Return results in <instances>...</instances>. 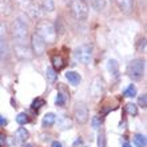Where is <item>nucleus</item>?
Masks as SVG:
<instances>
[{"label":"nucleus","instance_id":"1","mask_svg":"<svg viewBox=\"0 0 147 147\" xmlns=\"http://www.w3.org/2000/svg\"><path fill=\"white\" fill-rule=\"evenodd\" d=\"M11 36H12V40H13L15 47H26L27 46L28 24L26 23L22 18H18V19L12 23Z\"/></svg>","mask_w":147,"mask_h":147},{"label":"nucleus","instance_id":"2","mask_svg":"<svg viewBox=\"0 0 147 147\" xmlns=\"http://www.w3.org/2000/svg\"><path fill=\"white\" fill-rule=\"evenodd\" d=\"M35 32L40 38L44 40V43H54L56 40V28H55L54 23L50 20H40L36 24Z\"/></svg>","mask_w":147,"mask_h":147},{"label":"nucleus","instance_id":"3","mask_svg":"<svg viewBox=\"0 0 147 147\" xmlns=\"http://www.w3.org/2000/svg\"><path fill=\"white\" fill-rule=\"evenodd\" d=\"M68 8L76 20H86L88 16V5L84 0H67Z\"/></svg>","mask_w":147,"mask_h":147},{"label":"nucleus","instance_id":"4","mask_svg":"<svg viewBox=\"0 0 147 147\" xmlns=\"http://www.w3.org/2000/svg\"><path fill=\"white\" fill-rule=\"evenodd\" d=\"M144 59H134L130 64H128V76L132 80H140L144 75Z\"/></svg>","mask_w":147,"mask_h":147},{"label":"nucleus","instance_id":"5","mask_svg":"<svg viewBox=\"0 0 147 147\" xmlns=\"http://www.w3.org/2000/svg\"><path fill=\"white\" fill-rule=\"evenodd\" d=\"M74 55H75L76 62L83 63V64H88L91 62V59H92V47L90 44H83V46L78 47L75 50Z\"/></svg>","mask_w":147,"mask_h":147},{"label":"nucleus","instance_id":"6","mask_svg":"<svg viewBox=\"0 0 147 147\" xmlns=\"http://www.w3.org/2000/svg\"><path fill=\"white\" fill-rule=\"evenodd\" d=\"M31 51L36 56H42L46 52V43L36 32L31 35Z\"/></svg>","mask_w":147,"mask_h":147},{"label":"nucleus","instance_id":"7","mask_svg":"<svg viewBox=\"0 0 147 147\" xmlns=\"http://www.w3.org/2000/svg\"><path fill=\"white\" fill-rule=\"evenodd\" d=\"M74 115H75V119H76L78 123H86L88 120V109L84 103H76L75 106V110H74Z\"/></svg>","mask_w":147,"mask_h":147},{"label":"nucleus","instance_id":"8","mask_svg":"<svg viewBox=\"0 0 147 147\" xmlns=\"http://www.w3.org/2000/svg\"><path fill=\"white\" fill-rule=\"evenodd\" d=\"M103 87H105L103 86V80H102L100 78H95L92 80V83H91V86H90V92H91V95L94 98H96L102 94Z\"/></svg>","mask_w":147,"mask_h":147},{"label":"nucleus","instance_id":"9","mask_svg":"<svg viewBox=\"0 0 147 147\" xmlns=\"http://www.w3.org/2000/svg\"><path fill=\"white\" fill-rule=\"evenodd\" d=\"M115 1L123 13H131L134 9V0H115Z\"/></svg>","mask_w":147,"mask_h":147},{"label":"nucleus","instance_id":"10","mask_svg":"<svg viewBox=\"0 0 147 147\" xmlns=\"http://www.w3.org/2000/svg\"><path fill=\"white\" fill-rule=\"evenodd\" d=\"M26 12L28 13V16L31 18V19L36 20L39 19L40 16H42V11H40V7L39 5H35V4H28L27 7H26Z\"/></svg>","mask_w":147,"mask_h":147},{"label":"nucleus","instance_id":"11","mask_svg":"<svg viewBox=\"0 0 147 147\" xmlns=\"http://www.w3.org/2000/svg\"><path fill=\"white\" fill-rule=\"evenodd\" d=\"M51 62H52V66H54L52 68H54L55 71H60L66 66V60H64L63 56H60V55H54L52 59H51Z\"/></svg>","mask_w":147,"mask_h":147},{"label":"nucleus","instance_id":"12","mask_svg":"<svg viewBox=\"0 0 147 147\" xmlns=\"http://www.w3.org/2000/svg\"><path fill=\"white\" fill-rule=\"evenodd\" d=\"M66 78H67V80L70 82L72 86H78L82 80L80 75H79L78 72H75V71H68V72L66 74Z\"/></svg>","mask_w":147,"mask_h":147},{"label":"nucleus","instance_id":"13","mask_svg":"<svg viewBox=\"0 0 147 147\" xmlns=\"http://www.w3.org/2000/svg\"><path fill=\"white\" fill-rule=\"evenodd\" d=\"M40 9H43V12L51 13L55 9V1L54 0H42L40 3Z\"/></svg>","mask_w":147,"mask_h":147},{"label":"nucleus","instance_id":"14","mask_svg":"<svg viewBox=\"0 0 147 147\" xmlns=\"http://www.w3.org/2000/svg\"><path fill=\"white\" fill-rule=\"evenodd\" d=\"M55 122H56V115H55L54 112H48L44 115L43 118V127H51V126H54Z\"/></svg>","mask_w":147,"mask_h":147},{"label":"nucleus","instance_id":"15","mask_svg":"<svg viewBox=\"0 0 147 147\" xmlns=\"http://www.w3.org/2000/svg\"><path fill=\"white\" fill-rule=\"evenodd\" d=\"M58 124H59V127L62 128V130H66V128H71V126H72V122H71V119L68 118V116L60 115L58 118Z\"/></svg>","mask_w":147,"mask_h":147},{"label":"nucleus","instance_id":"16","mask_svg":"<svg viewBox=\"0 0 147 147\" xmlns=\"http://www.w3.org/2000/svg\"><path fill=\"white\" fill-rule=\"evenodd\" d=\"M15 138H16V140H19V142H26V140L30 138V132H28L26 128L20 127V128H18V130H16Z\"/></svg>","mask_w":147,"mask_h":147},{"label":"nucleus","instance_id":"17","mask_svg":"<svg viewBox=\"0 0 147 147\" xmlns=\"http://www.w3.org/2000/svg\"><path fill=\"white\" fill-rule=\"evenodd\" d=\"M8 52H9V48H8L7 40H5V38L0 36V58H7Z\"/></svg>","mask_w":147,"mask_h":147},{"label":"nucleus","instance_id":"18","mask_svg":"<svg viewBox=\"0 0 147 147\" xmlns=\"http://www.w3.org/2000/svg\"><path fill=\"white\" fill-rule=\"evenodd\" d=\"M107 70L112 75H118V72H119V64H118V62H116L115 59H110L109 62H107Z\"/></svg>","mask_w":147,"mask_h":147},{"label":"nucleus","instance_id":"19","mask_svg":"<svg viewBox=\"0 0 147 147\" xmlns=\"http://www.w3.org/2000/svg\"><path fill=\"white\" fill-rule=\"evenodd\" d=\"M46 76H47V80L50 82V83H55L56 79H58V71H55L52 67H47Z\"/></svg>","mask_w":147,"mask_h":147},{"label":"nucleus","instance_id":"20","mask_svg":"<svg viewBox=\"0 0 147 147\" xmlns=\"http://www.w3.org/2000/svg\"><path fill=\"white\" fill-rule=\"evenodd\" d=\"M134 143L138 147H146V136L142 134H135L134 135Z\"/></svg>","mask_w":147,"mask_h":147},{"label":"nucleus","instance_id":"21","mask_svg":"<svg viewBox=\"0 0 147 147\" xmlns=\"http://www.w3.org/2000/svg\"><path fill=\"white\" fill-rule=\"evenodd\" d=\"M0 12L1 13H9L11 12V3H9V0H0Z\"/></svg>","mask_w":147,"mask_h":147},{"label":"nucleus","instance_id":"22","mask_svg":"<svg viewBox=\"0 0 147 147\" xmlns=\"http://www.w3.org/2000/svg\"><path fill=\"white\" fill-rule=\"evenodd\" d=\"M16 122L23 126V124H27L28 122H30V118H28V115L26 114V112H20L19 115L16 116Z\"/></svg>","mask_w":147,"mask_h":147},{"label":"nucleus","instance_id":"23","mask_svg":"<svg viewBox=\"0 0 147 147\" xmlns=\"http://www.w3.org/2000/svg\"><path fill=\"white\" fill-rule=\"evenodd\" d=\"M91 4H92V7L98 11H102V9H105L106 7V0H91Z\"/></svg>","mask_w":147,"mask_h":147},{"label":"nucleus","instance_id":"24","mask_svg":"<svg viewBox=\"0 0 147 147\" xmlns=\"http://www.w3.org/2000/svg\"><path fill=\"white\" fill-rule=\"evenodd\" d=\"M123 95L126 98H134L136 95V88H135V86L134 84H130L127 87V90L123 92Z\"/></svg>","mask_w":147,"mask_h":147},{"label":"nucleus","instance_id":"25","mask_svg":"<svg viewBox=\"0 0 147 147\" xmlns=\"http://www.w3.org/2000/svg\"><path fill=\"white\" fill-rule=\"evenodd\" d=\"M126 111L132 116L138 115V107H136V105H134V103H127V105H126Z\"/></svg>","mask_w":147,"mask_h":147},{"label":"nucleus","instance_id":"26","mask_svg":"<svg viewBox=\"0 0 147 147\" xmlns=\"http://www.w3.org/2000/svg\"><path fill=\"white\" fill-rule=\"evenodd\" d=\"M43 106H46V100H44L43 98H36L35 100L32 102V109H34V110L42 109Z\"/></svg>","mask_w":147,"mask_h":147},{"label":"nucleus","instance_id":"27","mask_svg":"<svg viewBox=\"0 0 147 147\" xmlns=\"http://www.w3.org/2000/svg\"><path fill=\"white\" fill-rule=\"evenodd\" d=\"M100 124H102V118L99 115H95L92 116V119H91V126H92V128H99L100 127Z\"/></svg>","mask_w":147,"mask_h":147},{"label":"nucleus","instance_id":"28","mask_svg":"<svg viewBox=\"0 0 147 147\" xmlns=\"http://www.w3.org/2000/svg\"><path fill=\"white\" fill-rule=\"evenodd\" d=\"M66 96L64 95H62V94L59 92L58 95H56V98H55V105L56 106H64V103H66Z\"/></svg>","mask_w":147,"mask_h":147},{"label":"nucleus","instance_id":"29","mask_svg":"<svg viewBox=\"0 0 147 147\" xmlns=\"http://www.w3.org/2000/svg\"><path fill=\"white\" fill-rule=\"evenodd\" d=\"M98 147H106V135L103 131H100L98 135Z\"/></svg>","mask_w":147,"mask_h":147},{"label":"nucleus","instance_id":"30","mask_svg":"<svg viewBox=\"0 0 147 147\" xmlns=\"http://www.w3.org/2000/svg\"><path fill=\"white\" fill-rule=\"evenodd\" d=\"M138 105H139L142 109H146V106H147V96H146V94L139 95V98H138Z\"/></svg>","mask_w":147,"mask_h":147},{"label":"nucleus","instance_id":"31","mask_svg":"<svg viewBox=\"0 0 147 147\" xmlns=\"http://www.w3.org/2000/svg\"><path fill=\"white\" fill-rule=\"evenodd\" d=\"M5 143H7V136L4 135V134H1V132H0V147L5 146Z\"/></svg>","mask_w":147,"mask_h":147},{"label":"nucleus","instance_id":"32","mask_svg":"<svg viewBox=\"0 0 147 147\" xmlns=\"http://www.w3.org/2000/svg\"><path fill=\"white\" fill-rule=\"evenodd\" d=\"M16 1H18L20 5H23V7H27L28 4L32 3V0H16Z\"/></svg>","mask_w":147,"mask_h":147},{"label":"nucleus","instance_id":"33","mask_svg":"<svg viewBox=\"0 0 147 147\" xmlns=\"http://www.w3.org/2000/svg\"><path fill=\"white\" fill-rule=\"evenodd\" d=\"M5 124H7V119L3 115H0V127H4Z\"/></svg>","mask_w":147,"mask_h":147},{"label":"nucleus","instance_id":"34","mask_svg":"<svg viewBox=\"0 0 147 147\" xmlns=\"http://www.w3.org/2000/svg\"><path fill=\"white\" fill-rule=\"evenodd\" d=\"M52 147H62V143H60V142H54Z\"/></svg>","mask_w":147,"mask_h":147},{"label":"nucleus","instance_id":"35","mask_svg":"<svg viewBox=\"0 0 147 147\" xmlns=\"http://www.w3.org/2000/svg\"><path fill=\"white\" fill-rule=\"evenodd\" d=\"M122 147H131V144H130V143H124Z\"/></svg>","mask_w":147,"mask_h":147},{"label":"nucleus","instance_id":"36","mask_svg":"<svg viewBox=\"0 0 147 147\" xmlns=\"http://www.w3.org/2000/svg\"><path fill=\"white\" fill-rule=\"evenodd\" d=\"M24 147H34V146H32V144H26Z\"/></svg>","mask_w":147,"mask_h":147},{"label":"nucleus","instance_id":"37","mask_svg":"<svg viewBox=\"0 0 147 147\" xmlns=\"http://www.w3.org/2000/svg\"><path fill=\"white\" fill-rule=\"evenodd\" d=\"M0 62H1V58H0Z\"/></svg>","mask_w":147,"mask_h":147}]
</instances>
